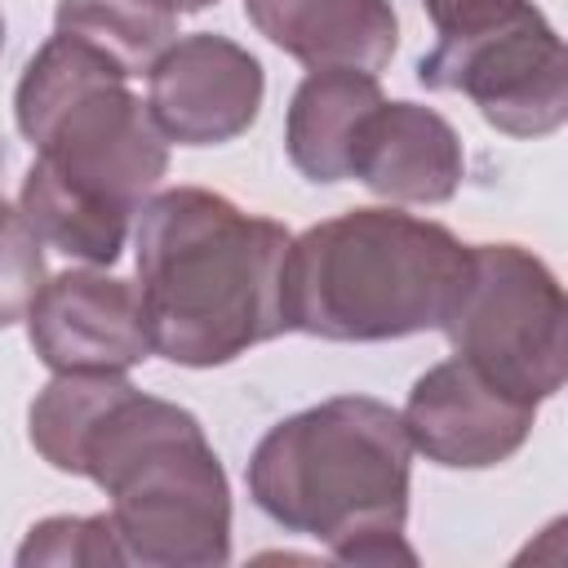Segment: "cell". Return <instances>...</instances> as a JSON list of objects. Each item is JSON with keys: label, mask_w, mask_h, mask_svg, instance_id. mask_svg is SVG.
Masks as SVG:
<instances>
[{"label": "cell", "mask_w": 568, "mask_h": 568, "mask_svg": "<svg viewBox=\"0 0 568 568\" xmlns=\"http://www.w3.org/2000/svg\"><path fill=\"white\" fill-rule=\"evenodd\" d=\"M36 453L111 497L129 564L217 568L231 559V484L195 413L142 395L124 373H53L31 399Z\"/></svg>", "instance_id": "1"}, {"label": "cell", "mask_w": 568, "mask_h": 568, "mask_svg": "<svg viewBox=\"0 0 568 568\" xmlns=\"http://www.w3.org/2000/svg\"><path fill=\"white\" fill-rule=\"evenodd\" d=\"M293 235L204 186H169L138 209V297L151 351L217 368L288 333L284 262Z\"/></svg>", "instance_id": "2"}, {"label": "cell", "mask_w": 568, "mask_h": 568, "mask_svg": "<svg viewBox=\"0 0 568 568\" xmlns=\"http://www.w3.org/2000/svg\"><path fill=\"white\" fill-rule=\"evenodd\" d=\"M413 444L390 404L333 395L275 422L248 457V497L284 532L320 541L342 564H413Z\"/></svg>", "instance_id": "3"}, {"label": "cell", "mask_w": 568, "mask_h": 568, "mask_svg": "<svg viewBox=\"0 0 568 568\" xmlns=\"http://www.w3.org/2000/svg\"><path fill=\"white\" fill-rule=\"evenodd\" d=\"M470 266L444 222L351 209L306 226L284 262L288 328L324 342H395L439 328Z\"/></svg>", "instance_id": "4"}, {"label": "cell", "mask_w": 568, "mask_h": 568, "mask_svg": "<svg viewBox=\"0 0 568 568\" xmlns=\"http://www.w3.org/2000/svg\"><path fill=\"white\" fill-rule=\"evenodd\" d=\"M124 80L111 58L53 31L22 67L13 115L53 178L133 217L169 173V138Z\"/></svg>", "instance_id": "5"}, {"label": "cell", "mask_w": 568, "mask_h": 568, "mask_svg": "<svg viewBox=\"0 0 568 568\" xmlns=\"http://www.w3.org/2000/svg\"><path fill=\"white\" fill-rule=\"evenodd\" d=\"M564 288L524 244H470L466 280L439 324L462 359L524 404L564 386Z\"/></svg>", "instance_id": "6"}, {"label": "cell", "mask_w": 568, "mask_h": 568, "mask_svg": "<svg viewBox=\"0 0 568 568\" xmlns=\"http://www.w3.org/2000/svg\"><path fill=\"white\" fill-rule=\"evenodd\" d=\"M417 80L435 93H466L510 138H546L568 120V53L532 0L484 31L439 40L417 58Z\"/></svg>", "instance_id": "7"}, {"label": "cell", "mask_w": 568, "mask_h": 568, "mask_svg": "<svg viewBox=\"0 0 568 568\" xmlns=\"http://www.w3.org/2000/svg\"><path fill=\"white\" fill-rule=\"evenodd\" d=\"M262 93V62L217 31L178 36L146 71V111L178 146H222L248 133Z\"/></svg>", "instance_id": "8"}, {"label": "cell", "mask_w": 568, "mask_h": 568, "mask_svg": "<svg viewBox=\"0 0 568 568\" xmlns=\"http://www.w3.org/2000/svg\"><path fill=\"white\" fill-rule=\"evenodd\" d=\"M399 422L413 453L426 462L448 470H488L528 444L537 404L506 395L470 359L453 355L413 382Z\"/></svg>", "instance_id": "9"}, {"label": "cell", "mask_w": 568, "mask_h": 568, "mask_svg": "<svg viewBox=\"0 0 568 568\" xmlns=\"http://www.w3.org/2000/svg\"><path fill=\"white\" fill-rule=\"evenodd\" d=\"M27 337L53 373H129L151 355L138 284L89 266L44 280L27 311Z\"/></svg>", "instance_id": "10"}, {"label": "cell", "mask_w": 568, "mask_h": 568, "mask_svg": "<svg viewBox=\"0 0 568 568\" xmlns=\"http://www.w3.org/2000/svg\"><path fill=\"white\" fill-rule=\"evenodd\" d=\"M466 151L457 129L422 102H377L351 146V178L390 204H444L457 195Z\"/></svg>", "instance_id": "11"}, {"label": "cell", "mask_w": 568, "mask_h": 568, "mask_svg": "<svg viewBox=\"0 0 568 568\" xmlns=\"http://www.w3.org/2000/svg\"><path fill=\"white\" fill-rule=\"evenodd\" d=\"M244 18L306 71H382L399 44L390 0H244Z\"/></svg>", "instance_id": "12"}, {"label": "cell", "mask_w": 568, "mask_h": 568, "mask_svg": "<svg viewBox=\"0 0 568 568\" xmlns=\"http://www.w3.org/2000/svg\"><path fill=\"white\" fill-rule=\"evenodd\" d=\"M382 102V84L373 71H311L284 115V151L293 169L311 182L351 178V146L364 115Z\"/></svg>", "instance_id": "13"}, {"label": "cell", "mask_w": 568, "mask_h": 568, "mask_svg": "<svg viewBox=\"0 0 568 568\" xmlns=\"http://www.w3.org/2000/svg\"><path fill=\"white\" fill-rule=\"evenodd\" d=\"M18 209L49 248H58L75 262H89V266H111L129 240V213L71 191L40 160L22 178Z\"/></svg>", "instance_id": "14"}, {"label": "cell", "mask_w": 568, "mask_h": 568, "mask_svg": "<svg viewBox=\"0 0 568 568\" xmlns=\"http://www.w3.org/2000/svg\"><path fill=\"white\" fill-rule=\"evenodd\" d=\"M53 27L111 58L124 75H146L178 40V13L164 0H58Z\"/></svg>", "instance_id": "15"}, {"label": "cell", "mask_w": 568, "mask_h": 568, "mask_svg": "<svg viewBox=\"0 0 568 568\" xmlns=\"http://www.w3.org/2000/svg\"><path fill=\"white\" fill-rule=\"evenodd\" d=\"M18 564H58V568H120L129 564L111 515H53L40 519L18 546Z\"/></svg>", "instance_id": "16"}, {"label": "cell", "mask_w": 568, "mask_h": 568, "mask_svg": "<svg viewBox=\"0 0 568 568\" xmlns=\"http://www.w3.org/2000/svg\"><path fill=\"white\" fill-rule=\"evenodd\" d=\"M44 240L31 231L22 209L0 195V328L27 320L36 293L44 288Z\"/></svg>", "instance_id": "17"}, {"label": "cell", "mask_w": 568, "mask_h": 568, "mask_svg": "<svg viewBox=\"0 0 568 568\" xmlns=\"http://www.w3.org/2000/svg\"><path fill=\"white\" fill-rule=\"evenodd\" d=\"M422 4H426L430 27L439 31V40H448V36H470V31H484L501 18H510L524 0H422Z\"/></svg>", "instance_id": "18"}, {"label": "cell", "mask_w": 568, "mask_h": 568, "mask_svg": "<svg viewBox=\"0 0 568 568\" xmlns=\"http://www.w3.org/2000/svg\"><path fill=\"white\" fill-rule=\"evenodd\" d=\"M173 13H200V9H209V4H217V0H164Z\"/></svg>", "instance_id": "19"}, {"label": "cell", "mask_w": 568, "mask_h": 568, "mask_svg": "<svg viewBox=\"0 0 568 568\" xmlns=\"http://www.w3.org/2000/svg\"><path fill=\"white\" fill-rule=\"evenodd\" d=\"M0 173H4V146H0Z\"/></svg>", "instance_id": "20"}, {"label": "cell", "mask_w": 568, "mask_h": 568, "mask_svg": "<svg viewBox=\"0 0 568 568\" xmlns=\"http://www.w3.org/2000/svg\"><path fill=\"white\" fill-rule=\"evenodd\" d=\"M0 44H4V18H0Z\"/></svg>", "instance_id": "21"}]
</instances>
